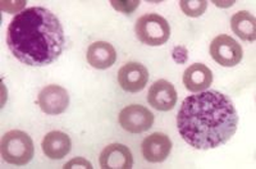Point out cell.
Listing matches in <instances>:
<instances>
[{"label":"cell","instance_id":"obj_1","mask_svg":"<svg viewBox=\"0 0 256 169\" xmlns=\"http://www.w3.org/2000/svg\"><path fill=\"white\" fill-rule=\"evenodd\" d=\"M238 116L230 98L216 90L186 98L177 116L180 134L198 150L216 149L236 134Z\"/></svg>","mask_w":256,"mask_h":169},{"label":"cell","instance_id":"obj_2","mask_svg":"<svg viewBox=\"0 0 256 169\" xmlns=\"http://www.w3.org/2000/svg\"><path fill=\"white\" fill-rule=\"evenodd\" d=\"M6 44L20 63L45 67L62 56L66 38L54 13L42 6H32L16 14L9 24Z\"/></svg>","mask_w":256,"mask_h":169},{"label":"cell","instance_id":"obj_3","mask_svg":"<svg viewBox=\"0 0 256 169\" xmlns=\"http://www.w3.org/2000/svg\"><path fill=\"white\" fill-rule=\"evenodd\" d=\"M35 154L32 138L24 131H9L2 138V156L9 164L26 166Z\"/></svg>","mask_w":256,"mask_h":169},{"label":"cell","instance_id":"obj_4","mask_svg":"<svg viewBox=\"0 0 256 169\" xmlns=\"http://www.w3.org/2000/svg\"><path fill=\"white\" fill-rule=\"evenodd\" d=\"M134 31L138 40L148 46H160L166 44L170 36L169 24L166 18L156 13H148L138 18Z\"/></svg>","mask_w":256,"mask_h":169},{"label":"cell","instance_id":"obj_5","mask_svg":"<svg viewBox=\"0 0 256 169\" xmlns=\"http://www.w3.org/2000/svg\"><path fill=\"white\" fill-rule=\"evenodd\" d=\"M210 56L223 67H234L242 60L241 45L228 35L216 36L210 44Z\"/></svg>","mask_w":256,"mask_h":169},{"label":"cell","instance_id":"obj_6","mask_svg":"<svg viewBox=\"0 0 256 169\" xmlns=\"http://www.w3.org/2000/svg\"><path fill=\"white\" fill-rule=\"evenodd\" d=\"M154 114L142 105L132 104L123 108L120 113V124L131 134H141L152 127Z\"/></svg>","mask_w":256,"mask_h":169},{"label":"cell","instance_id":"obj_7","mask_svg":"<svg viewBox=\"0 0 256 169\" xmlns=\"http://www.w3.org/2000/svg\"><path fill=\"white\" fill-rule=\"evenodd\" d=\"M70 95L67 90L58 84H49L38 94V105L41 110L49 116H58L68 108Z\"/></svg>","mask_w":256,"mask_h":169},{"label":"cell","instance_id":"obj_8","mask_svg":"<svg viewBox=\"0 0 256 169\" xmlns=\"http://www.w3.org/2000/svg\"><path fill=\"white\" fill-rule=\"evenodd\" d=\"M148 81V72L145 66L130 62L118 72V82L127 92H138L144 90Z\"/></svg>","mask_w":256,"mask_h":169},{"label":"cell","instance_id":"obj_9","mask_svg":"<svg viewBox=\"0 0 256 169\" xmlns=\"http://www.w3.org/2000/svg\"><path fill=\"white\" fill-rule=\"evenodd\" d=\"M148 102L156 110H172L177 102V91L170 82L159 80L155 81L148 90Z\"/></svg>","mask_w":256,"mask_h":169},{"label":"cell","instance_id":"obj_10","mask_svg":"<svg viewBox=\"0 0 256 169\" xmlns=\"http://www.w3.org/2000/svg\"><path fill=\"white\" fill-rule=\"evenodd\" d=\"M172 141L166 134L155 132L142 141V155L150 163H162L169 156Z\"/></svg>","mask_w":256,"mask_h":169},{"label":"cell","instance_id":"obj_11","mask_svg":"<svg viewBox=\"0 0 256 169\" xmlns=\"http://www.w3.org/2000/svg\"><path fill=\"white\" fill-rule=\"evenodd\" d=\"M100 166L104 169H130L134 166L131 150L120 144L106 146L100 154Z\"/></svg>","mask_w":256,"mask_h":169},{"label":"cell","instance_id":"obj_12","mask_svg":"<svg viewBox=\"0 0 256 169\" xmlns=\"http://www.w3.org/2000/svg\"><path fill=\"white\" fill-rule=\"evenodd\" d=\"M88 64L96 70L110 68L116 60V52L113 45L105 41H96L91 44L86 54Z\"/></svg>","mask_w":256,"mask_h":169},{"label":"cell","instance_id":"obj_13","mask_svg":"<svg viewBox=\"0 0 256 169\" xmlns=\"http://www.w3.org/2000/svg\"><path fill=\"white\" fill-rule=\"evenodd\" d=\"M212 82V73L210 68L201 63L191 64L184 73V88L191 92H201L210 88Z\"/></svg>","mask_w":256,"mask_h":169},{"label":"cell","instance_id":"obj_14","mask_svg":"<svg viewBox=\"0 0 256 169\" xmlns=\"http://www.w3.org/2000/svg\"><path fill=\"white\" fill-rule=\"evenodd\" d=\"M42 152L50 159H63L70 152V138L68 134L59 131H52L42 140Z\"/></svg>","mask_w":256,"mask_h":169},{"label":"cell","instance_id":"obj_15","mask_svg":"<svg viewBox=\"0 0 256 169\" xmlns=\"http://www.w3.org/2000/svg\"><path fill=\"white\" fill-rule=\"evenodd\" d=\"M233 32L238 38L246 41H255L256 38V20L251 13L246 10L236 13L230 20Z\"/></svg>","mask_w":256,"mask_h":169},{"label":"cell","instance_id":"obj_16","mask_svg":"<svg viewBox=\"0 0 256 169\" xmlns=\"http://www.w3.org/2000/svg\"><path fill=\"white\" fill-rule=\"evenodd\" d=\"M180 9L188 17H200L205 13L208 6L206 0H180Z\"/></svg>","mask_w":256,"mask_h":169},{"label":"cell","instance_id":"obj_17","mask_svg":"<svg viewBox=\"0 0 256 169\" xmlns=\"http://www.w3.org/2000/svg\"><path fill=\"white\" fill-rule=\"evenodd\" d=\"M112 6L116 9L118 12H122L124 14H131L138 8L140 0H112Z\"/></svg>","mask_w":256,"mask_h":169},{"label":"cell","instance_id":"obj_18","mask_svg":"<svg viewBox=\"0 0 256 169\" xmlns=\"http://www.w3.org/2000/svg\"><path fill=\"white\" fill-rule=\"evenodd\" d=\"M64 169H72V168H84V169H92V164L88 162L84 158H74L70 162L64 164Z\"/></svg>","mask_w":256,"mask_h":169},{"label":"cell","instance_id":"obj_19","mask_svg":"<svg viewBox=\"0 0 256 169\" xmlns=\"http://www.w3.org/2000/svg\"><path fill=\"white\" fill-rule=\"evenodd\" d=\"M172 56H173V60L177 63V64H184L188 59V52L184 46H176L173 49L172 52Z\"/></svg>","mask_w":256,"mask_h":169},{"label":"cell","instance_id":"obj_20","mask_svg":"<svg viewBox=\"0 0 256 169\" xmlns=\"http://www.w3.org/2000/svg\"><path fill=\"white\" fill-rule=\"evenodd\" d=\"M26 6V2L22 0V2H2V9L9 13H14L20 10Z\"/></svg>","mask_w":256,"mask_h":169},{"label":"cell","instance_id":"obj_21","mask_svg":"<svg viewBox=\"0 0 256 169\" xmlns=\"http://www.w3.org/2000/svg\"><path fill=\"white\" fill-rule=\"evenodd\" d=\"M212 3L216 4V6H222V8H227V6H232L233 4H234V2H230V0H228V2H216V0H214Z\"/></svg>","mask_w":256,"mask_h":169}]
</instances>
